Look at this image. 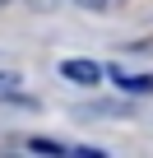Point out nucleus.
Wrapping results in <instances>:
<instances>
[{"mask_svg":"<svg viewBox=\"0 0 153 158\" xmlns=\"http://www.w3.org/2000/svg\"><path fill=\"white\" fill-rule=\"evenodd\" d=\"M84 112H93V116H130V102H93Z\"/></svg>","mask_w":153,"mask_h":158,"instance_id":"39448f33","label":"nucleus"},{"mask_svg":"<svg viewBox=\"0 0 153 158\" xmlns=\"http://www.w3.org/2000/svg\"><path fill=\"white\" fill-rule=\"evenodd\" d=\"M60 74L70 79V84H102V65L98 60H84V56L60 60Z\"/></svg>","mask_w":153,"mask_h":158,"instance_id":"f257e3e1","label":"nucleus"},{"mask_svg":"<svg viewBox=\"0 0 153 158\" xmlns=\"http://www.w3.org/2000/svg\"><path fill=\"white\" fill-rule=\"evenodd\" d=\"M28 149H33V153H70L60 139H42V135H37V139H28Z\"/></svg>","mask_w":153,"mask_h":158,"instance_id":"423d86ee","label":"nucleus"},{"mask_svg":"<svg viewBox=\"0 0 153 158\" xmlns=\"http://www.w3.org/2000/svg\"><path fill=\"white\" fill-rule=\"evenodd\" d=\"M0 5H10V0H0Z\"/></svg>","mask_w":153,"mask_h":158,"instance_id":"0eeeda50","label":"nucleus"},{"mask_svg":"<svg viewBox=\"0 0 153 158\" xmlns=\"http://www.w3.org/2000/svg\"><path fill=\"white\" fill-rule=\"evenodd\" d=\"M116 84L125 93H153V74H125V70H116Z\"/></svg>","mask_w":153,"mask_h":158,"instance_id":"7ed1b4c3","label":"nucleus"},{"mask_svg":"<svg viewBox=\"0 0 153 158\" xmlns=\"http://www.w3.org/2000/svg\"><path fill=\"white\" fill-rule=\"evenodd\" d=\"M19 84H23V79H19L14 70H5V74H0V102H14V107H37V98H33V93H23Z\"/></svg>","mask_w":153,"mask_h":158,"instance_id":"f03ea898","label":"nucleus"},{"mask_svg":"<svg viewBox=\"0 0 153 158\" xmlns=\"http://www.w3.org/2000/svg\"><path fill=\"white\" fill-rule=\"evenodd\" d=\"M33 5H37V10H46V5H60V0H33ZM65 5H79V10H98V14H102L111 0H65Z\"/></svg>","mask_w":153,"mask_h":158,"instance_id":"20e7f679","label":"nucleus"}]
</instances>
